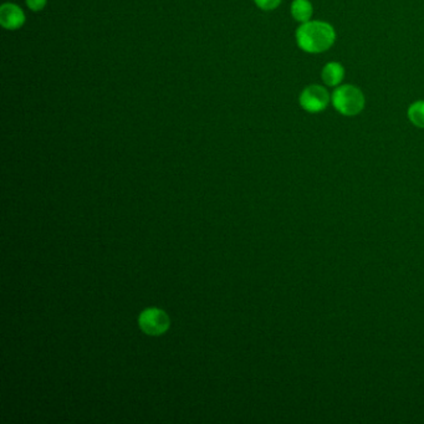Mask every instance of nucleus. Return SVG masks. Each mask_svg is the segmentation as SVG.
<instances>
[{
  "label": "nucleus",
  "mask_w": 424,
  "mask_h": 424,
  "mask_svg": "<svg viewBox=\"0 0 424 424\" xmlns=\"http://www.w3.org/2000/svg\"><path fill=\"white\" fill-rule=\"evenodd\" d=\"M296 44L306 54H323L334 46L336 31L334 26L323 20H312L300 24L295 33Z\"/></svg>",
  "instance_id": "1"
},
{
  "label": "nucleus",
  "mask_w": 424,
  "mask_h": 424,
  "mask_svg": "<svg viewBox=\"0 0 424 424\" xmlns=\"http://www.w3.org/2000/svg\"><path fill=\"white\" fill-rule=\"evenodd\" d=\"M331 103L339 114L353 117L364 111L366 99L364 92L357 86L344 84L334 87L331 94Z\"/></svg>",
  "instance_id": "2"
},
{
  "label": "nucleus",
  "mask_w": 424,
  "mask_h": 424,
  "mask_svg": "<svg viewBox=\"0 0 424 424\" xmlns=\"http://www.w3.org/2000/svg\"><path fill=\"white\" fill-rule=\"evenodd\" d=\"M331 102V95L321 85H309L299 96L300 108L307 114H321Z\"/></svg>",
  "instance_id": "3"
},
{
  "label": "nucleus",
  "mask_w": 424,
  "mask_h": 424,
  "mask_svg": "<svg viewBox=\"0 0 424 424\" xmlns=\"http://www.w3.org/2000/svg\"><path fill=\"white\" fill-rule=\"evenodd\" d=\"M139 325L147 334H160L168 329L169 320L163 311L158 309H149L142 312V315L139 317Z\"/></svg>",
  "instance_id": "4"
},
{
  "label": "nucleus",
  "mask_w": 424,
  "mask_h": 424,
  "mask_svg": "<svg viewBox=\"0 0 424 424\" xmlns=\"http://www.w3.org/2000/svg\"><path fill=\"white\" fill-rule=\"evenodd\" d=\"M25 14L14 3H4L0 6V24L6 31H18L25 24Z\"/></svg>",
  "instance_id": "5"
},
{
  "label": "nucleus",
  "mask_w": 424,
  "mask_h": 424,
  "mask_svg": "<svg viewBox=\"0 0 424 424\" xmlns=\"http://www.w3.org/2000/svg\"><path fill=\"white\" fill-rule=\"evenodd\" d=\"M323 84L329 87H337L345 78V67L339 61H330L321 70Z\"/></svg>",
  "instance_id": "6"
},
{
  "label": "nucleus",
  "mask_w": 424,
  "mask_h": 424,
  "mask_svg": "<svg viewBox=\"0 0 424 424\" xmlns=\"http://www.w3.org/2000/svg\"><path fill=\"white\" fill-rule=\"evenodd\" d=\"M290 12L294 20L300 24L310 22L314 15V6L310 0H294L290 6Z\"/></svg>",
  "instance_id": "7"
},
{
  "label": "nucleus",
  "mask_w": 424,
  "mask_h": 424,
  "mask_svg": "<svg viewBox=\"0 0 424 424\" xmlns=\"http://www.w3.org/2000/svg\"><path fill=\"white\" fill-rule=\"evenodd\" d=\"M407 117L412 125L424 128V100H417L411 103L407 110Z\"/></svg>",
  "instance_id": "8"
},
{
  "label": "nucleus",
  "mask_w": 424,
  "mask_h": 424,
  "mask_svg": "<svg viewBox=\"0 0 424 424\" xmlns=\"http://www.w3.org/2000/svg\"><path fill=\"white\" fill-rule=\"evenodd\" d=\"M254 3L264 12H271L280 6L281 0H254Z\"/></svg>",
  "instance_id": "9"
},
{
  "label": "nucleus",
  "mask_w": 424,
  "mask_h": 424,
  "mask_svg": "<svg viewBox=\"0 0 424 424\" xmlns=\"http://www.w3.org/2000/svg\"><path fill=\"white\" fill-rule=\"evenodd\" d=\"M26 6L31 9V12H42V9L46 6L48 0H25Z\"/></svg>",
  "instance_id": "10"
}]
</instances>
